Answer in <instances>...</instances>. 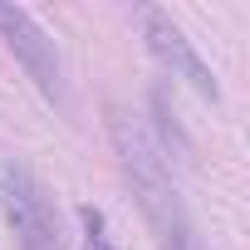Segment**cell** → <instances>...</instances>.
I'll return each instance as SVG.
<instances>
[{
  "label": "cell",
  "instance_id": "cell-4",
  "mask_svg": "<svg viewBox=\"0 0 250 250\" xmlns=\"http://www.w3.org/2000/svg\"><path fill=\"white\" fill-rule=\"evenodd\" d=\"M138 20H143V35H147V49L157 54V64L162 69H172V79H182L187 88H196L201 98H221V88H216V79H211V69H206V59L191 49V40H187V30L167 15V10H157V5H143L138 10Z\"/></svg>",
  "mask_w": 250,
  "mask_h": 250
},
{
  "label": "cell",
  "instance_id": "cell-5",
  "mask_svg": "<svg viewBox=\"0 0 250 250\" xmlns=\"http://www.w3.org/2000/svg\"><path fill=\"white\" fill-rule=\"evenodd\" d=\"M79 216H83V230H88V240H83V250H118V245L108 240V226H103V211H93V206H83Z\"/></svg>",
  "mask_w": 250,
  "mask_h": 250
},
{
  "label": "cell",
  "instance_id": "cell-3",
  "mask_svg": "<svg viewBox=\"0 0 250 250\" xmlns=\"http://www.w3.org/2000/svg\"><path fill=\"white\" fill-rule=\"evenodd\" d=\"M0 40L10 44V54L25 64L30 83L59 108L69 113V88H64V64H59V49L54 40L40 30V20L25 10V5H0Z\"/></svg>",
  "mask_w": 250,
  "mask_h": 250
},
{
  "label": "cell",
  "instance_id": "cell-2",
  "mask_svg": "<svg viewBox=\"0 0 250 250\" xmlns=\"http://www.w3.org/2000/svg\"><path fill=\"white\" fill-rule=\"evenodd\" d=\"M0 211H5V226L15 235V250H64L59 211L25 162L0 167Z\"/></svg>",
  "mask_w": 250,
  "mask_h": 250
},
{
  "label": "cell",
  "instance_id": "cell-1",
  "mask_svg": "<svg viewBox=\"0 0 250 250\" xmlns=\"http://www.w3.org/2000/svg\"><path fill=\"white\" fill-rule=\"evenodd\" d=\"M108 133H113V147H118V162H123V177H128L133 196H138V211L147 221V230L157 235L162 250H201V235L191 226V211L172 182V167L167 157L157 152V143L147 138L143 123H133L128 113H108Z\"/></svg>",
  "mask_w": 250,
  "mask_h": 250
}]
</instances>
